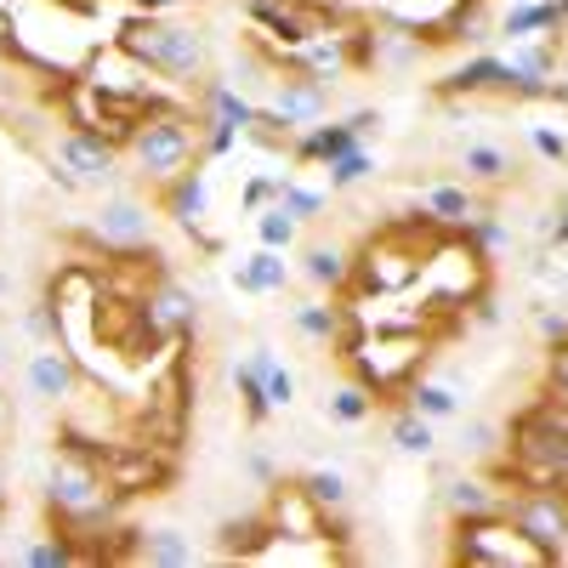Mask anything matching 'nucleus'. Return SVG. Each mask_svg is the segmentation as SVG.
<instances>
[{
	"mask_svg": "<svg viewBox=\"0 0 568 568\" xmlns=\"http://www.w3.org/2000/svg\"><path fill=\"white\" fill-rule=\"evenodd\" d=\"M125 45L142 58V63H154L165 74H200L205 69V34L200 29H176V23H142L125 34Z\"/></svg>",
	"mask_w": 568,
	"mask_h": 568,
	"instance_id": "obj_1",
	"label": "nucleus"
},
{
	"mask_svg": "<svg viewBox=\"0 0 568 568\" xmlns=\"http://www.w3.org/2000/svg\"><path fill=\"white\" fill-rule=\"evenodd\" d=\"M187 154H194V131L182 120H149L136 131V165L154 182H176L187 171Z\"/></svg>",
	"mask_w": 568,
	"mask_h": 568,
	"instance_id": "obj_2",
	"label": "nucleus"
},
{
	"mask_svg": "<svg viewBox=\"0 0 568 568\" xmlns=\"http://www.w3.org/2000/svg\"><path fill=\"white\" fill-rule=\"evenodd\" d=\"M58 182L63 187H103L114 176V149L98 136H85V131H69L58 136Z\"/></svg>",
	"mask_w": 568,
	"mask_h": 568,
	"instance_id": "obj_3",
	"label": "nucleus"
},
{
	"mask_svg": "<svg viewBox=\"0 0 568 568\" xmlns=\"http://www.w3.org/2000/svg\"><path fill=\"white\" fill-rule=\"evenodd\" d=\"M517 535H524L535 551L557 557L568 546V500L562 495H529L517 506Z\"/></svg>",
	"mask_w": 568,
	"mask_h": 568,
	"instance_id": "obj_4",
	"label": "nucleus"
},
{
	"mask_svg": "<svg viewBox=\"0 0 568 568\" xmlns=\"http://www.w3.org/2000/svg\"><path fill=\"white\" fill-rule=\"evenodd\" d=\"M45 500H52L58 511H69V517H85L103 500V478L85 460H58L52 478H45Z\"/></svg>",
	"mask_w": 568,
	"mask_h": 568,
	"instance_id": "obj_5",
	"label": "nucleus"
},
{
	"mask_svg": "<svg viewBox=\"0 0 568 568\" xmlns=\"http://www.w3.org/2000/svg\"><path fill=\"white\" fill-rule=\"evenodd\" d=\"M23 382H29V398L34 404H63L74 393V358L63 347H40L23 369Z\"/></svg>",
	"mask_w": 568,
	"mask_h": 568,
	"instance_id": "obj_6",
	"label": "nucleus"
},
{
	"mask_svg": "<svg viewBox=\"0 0 568 568\" xmlns=\"http://www.w3.org/2000/svg\"><path fill=\"white\" fill-rule=\"evenodd\" d=\"M98 233L109 245H142L154 233V216H149V205H136V200H103V211H98Z\"/></svg>",
	"mask_w": 568,
	"mask_h": 568,
	"instance_id": "obj_7",
	"label": "nucleus"
},
{
	"mask_svg": "<svg viewBox=\"0 0 568 568\" xmlns=\"http://www.w3.org/2000/svg\"><path fill=\"white\" fill-rule=\"evenodd\" d=\"M324 114V85H313V80H284V91L273 98V120L278 125H313Z\"/></svg>",
	"mask_w": 568,
	"mask_h": 568,
	"instance_id": "obj_8",
	"label": "nucleus"
},
{
	"mask_svg": "<svg viewBox=\"0 0 568 568\" xmlns=\"http://www.w3.org/2000/svg\"><path fill=\"white\" fill-rule=\"evenodd\" d=\"M233 284H240V291H251V296H273V291H284V284H291V267H284L278 251L262 245L251 262L233 267Z\"/></svg>",
	"mask_w": 568,
	"mask_h": 568,
	"instance_id": "obj_9",
	"label": "nucleus"
},
{
	"mask_svg": "<svg viewBox=\"0 0 568 568\" xmlns=\"http://www.w3.org/2000/svg\"><path fill=\"white\" fill-rule=\"evenodd\" d=\"M444 506L460 517V524H478V517H495V511H500L495 489H489V484H478V478H455V484L444 489Z\"/></svg>",
	"mask_w": 568,
	"mask_h": 568,
	"instance_id": "obj_10",
	"label": "nucleus"
},
{
	"mask_svg": "<svg viewBox=\"0 0 568 568\" xmlns=\"http://www.w3.org/2000/svg\"><path fill=\"white\" fill-rule=\"evenodd\" d=\"M369 125V114H358L353 125H336V131H313L307 142H302V160H336V154H347V149H358V131Z\"/></svg>",
	"mask_w": 568,
	"mask_h": 568,
	"instance_id": "obj_11",
	"label": "nucleus"
},
{
	"mask_svg": "<svg viewBox=\"0 0 568 568\" xmlns=\"http://www.w3.org/2000/svg\"><path fill=\"white\" fill-rule=\"evenodd\" d=\"M142 557L160 562V568H187V562H194V540H187L182 529H149V540H142Z\"/></svg>",
	"mask_w": 568,
	"mask_h": 568,
	"instance_id": "obj_12",
	"label": "nucleus"
},
{
	"mask_svg": "<svg viewBox=\"0 0 568 568\" xmlns=\"http://www.w3.org/2000/svg\"><path fill=\"white\" fill-rule=\"evenodd\" d=\"M302 273L318 284V291H336V284L347 278V256H342L336 245H313V251L302 256Z\"/></svg>",
	"mask_w": 568,
	"mask_h": 568,
	"instance_id": "obj_13",
	"label": "nucleus"
},
{
	"mask_svg": "<svg viewBox=\"0 0 568 568\" xmlns=\"http://www.w3.org/2000/svg\"><path fill=\"white\" fill-rule=\"evenodd\" d=\"M393 449H398V455H433V420L415 415V409H404V415L393 420Z\"/></svg>",
	"mask_w": 568,
	"mask_h": 568,
	"instance_id": "obj_14",
	"label": "nucleus"
},
{
	"mask_svg": "<svg viewBox=\"0 0 568 568\" xmlns=\"http://www.w3.org/2000/svg\"><path fill=\"white\" fill-rule=\"evenodd\" d=\"M302 489H307V500H313V506H329V511H342V506H347V478H342L336 466H318V471H307Z\"/></svg>",
	"mask_w": 568,
	"mask_h": 568,
	"instance_id": "obj_15",
	"label": "nucleus"
},
{
	"mask_svg": "<svg viewBox=\"0 0 568 568\" xmlns=\"http://www.w3.org/2000/svg\"><path fill=\"white\" fill-rule=\"evenodd\" d=\"M409 398H415L409 409H415V415H426V420H455V415H460V398H455L449 387H438V382H426V387H415Z\"/></svg>",
	"mask_w": 568,
	"mask_h": 568,
	"instance_id": "obj_16",
	"label": "nucleus"
},
{
	"mask_svg": "<svg viewBox=\"0 0 568 568\" xmlns=\"http://www.w3.org/2000/svg\"><path fill=\"white\" fill-rule=\"evenodd\" d=\"M369 409H375V404H369V393H364V387H336V393L324 398V415H329V420H347V426H353V420H364Z\"/></svg>",
	"mask_w": 568,
	"mask_h": 568,
	"instance_id": "obj_17",
	"label": "nucleus"
},
{
	"mask_svg": "<svg viewBox=\"0 0 568 568\" xmlns=\"http://www.w3.org/2000/svg\"><path fill=\"white\" fill-rule=\"evenodd\" d=\"M256 240H262L267 251H284V245L296 240V216L284 211V205H278V211H262V216H256Z\"/></svg>",
	"mask_w": 568,
	"mask_h": 568,
	"instance_id": "obj_18",
	"label": "nucleus"
},
{
	"mask_svg": "<svg viewBox=\"0 0 568 568\" xmlns=\"http://www.w3.org/2000/svg\"><path fill=\"white\" fill-rule=\"evenodd\" d=\"M460 165H466V176H478V182L506 176V154H500V149H489V142H471V149L460 154Z\"/></svg>",
	"mask_w": 568,
	"mask_h": 568,
	"instance_id": "obj_19",
	"label": "nucleus"
},
{
	"mask_svg": "<svg viewBox=\"0 0 568 568\" xmlns=\"http://www.w3.org/2000/svg\"><path fill=\"white\" fill-rule=\"evenodd\" d=\"M369 171H375V160H369L364 149H347V154L329 160V187H353V182H364Z\"/></svg>",
	"mask_w": 568,
	"mask_h": 568,
	"instance_id": "obj_20",
	"label": "nucleus"
},
{
	"mask_svg": "<svg viewBox=\"0 0 568 568\" xmlns=\"http://www.w3.org/2000/svg\"><path fill=\"white\" fill-rule=\"evenodd\" d=\"M291 318H296L302 336H313V342H329V329H336V313H329L324 302H307V307H296Z\"/></svg>",
	"mask_w": 568,
	"mask_h": 568,
	"instance_id": "obj_21",
	"label": "nucleus"
},
{
	"mask_svg": "<svg viewBox=\"0 0 568 568\" xmlns=\"http://www.w3.org/2000/svg\"><path fill=\"white\" fill-rule=\"evenodd\" d=\"M171 211H176V222L194 227V222L205 216V182H200V176H187V182L176 187V205H171Z\"/></svg>",
	"mask_w": 568,
	"mask_h": 568,
	"instance_id": "obj_22",
	"label": "nucleus"
},
{
	"mask_svg": "<svg viewBox=\"0 0 568 568\" xmlns=\"http://www.w3.org/2000/svg\"><path fill=\"white\" fill-rule=\"evenodd\" d=\"M500 444V426L495 420H466V433H460V449L466 455H495Z\"/></svg>",
	"mask_w": 568,
	"mask_h": 568,
	"instance_id": "obj_23",
	"label": "nucleus"
},
{
	"mask_svg": "<svg viewBox=\"0 0 568 568\" xmlns=\"http://www.w3.org/2000/svg\"><path fill=\"white\" fill-rule=\"evenodd\" d=\"M262 393H267V409H284V404L296 398V375L284 369L278 358H273V369H267V382H262Z\"/></svg>",
	"mask_w": 568,
	"mask_h": 568,
	"instance_id": "obj_24",
	"label": "nucleus"
},
{
	"mask_svg": "<svg viewBox=\"0 0 568 568\" xmlns=\"http://www.w3.org/2000/svg\"><path fill=\"white\" fill-rule=\"evenodd\" d=\"M278 205H284V211H291V216L302 222V216H313V211L324 205V194H307V187H291V182H278Z\"/></svg>",
	"mask_w": 568,
	"mask_h": 568,
	"instance_id": "obj_25",
	"label": "nucleus"
},
{
	"mask_svg": "<svg viewBox=\"0 0 568 568\" xmlns=\"http://www.w3.org/2000/svg\"><path fill=\"white\" fill-rule=\"evenodd\" d=\"M23 562H29V568H52V562H74V551H69L63 540H40V546L23 551Z\"/></svg>",
	"mask_w": 568,
	"mask_h": 568,
	"instance_id": "obj_26",
	"label": "nucleus"
},
{
	"mask_svg": "<svg viewBox=\"0 0 568 568\" xmlns=\"http://www.w3.org/2000/svg\"><path fill=\"white\" fill-rule=\"evenodd\" d=\"M426 205H433L438 216H466V211H471V200L460 194V187H433V194H426Z\"/></svg>",
	"mask_w": 568,
	"mask_h": 568,
	"instance_id": "obj_27",
	"label": "nucleus"
},
{
	"mask_svg": "<svg viewBox=\"0 0 568 568\" xmlns=\"http://www.w3.org/2000/svg\"><path fill=\"white\" fill-rule=\"evenodd\" d=\"M154 307H160V318H165V324H194V302H187L182 291H165Z\"/></svg>",
	"mask_w": 568,
	"mask_h": 568,
	"instance_id": "obj_28",
	"label": "nucleus"
},
{
	"mask_svg": "<svg viewBox=\"0 0 568 568\" xmlns=\"http://www.w3.org/2000/svg\"><path fill=\"white\" fill-rule=\"evenodd\" d=\"M557 12H562V7H524V12H511V18H506V29H511V34H524V29H540V23H551Z\"/></svg>",
	"mask_w": 568,
	"mask_h": 568,
	"instance_id": "obj_29",
	"label": "nucleus"
},
{
	"mask_svg": "<svg viewBox=\"0 0 568 568\" xmlns=\"http://www.w3.org/2000/svg\"><path fill=\"white\" fill-rule=\"evenodd\" d=\"M495 80H506V63H471V69H460L455 74V85H495Z\"/></svg>",
	"mask_w": 568,
	"mask_h": 568,
	"instance_id": "obj_30",
	"label": "nucleus"
},
{
	"mask_svg": "<svg viewBox=\"0 0 568 568\" xmlns=\"http://www.w3.org/2000/svg\"><path fill=\"white\" fill-rule=\"evenodd\" d=\"M216 109H222V125H233V131L251 125V109H245L240 98H233V91H216Z\"/></svg>",
	"mask_w": 568,
	"mask_h": 568,
	"instance_id": "obj_31",
	"label": "nucleus"
},
{
	"mask_svg": "<svg viewBox=\"0 0 568 568\" xmlns=\"http://www.w3.org/2000/svg\"><path fill=\"white\" fill-rule=\"evenodd\" d=\"M307 63H313V69H329V74H336V69H342V52H336V45H313V52H307Z\"/></svg>",
	"mask_w": 568,
	"mask_h": 568,
	"instance_id": "obj_32",
	"label": "nucleus"
},
{
	"mask_svg": "<svg viewBox=\"0 0 568 568\" xmlns=\"http://www.w3.org/2000/svg\"><path fill=\"white\" fill-rule=\"evenodd\" d=\"M540 336H546V342H562V336H568V318H562V313H540Z\"/></svg>",
	"mask_w": 568,
	"mask_h": 568,
	"instance_id": "obj_33",
	"label": "nucleus"
},
{
	"mask_svg": "<svg viewBox=\"0 0 568 568\" xmlns=\"http://www.w3.org/2000/svg\"><path fill=\"white\" fill-rule=\"evenodd\" d=\"M535 142H540V154H551V160H562V142H557L551 131H535Z\"/></svg>",
	"mask_w": 568,
	"mask_h": 568,
	"instance_id": "obj_34",
	"label": "nucleus"
},
{
	"mask_svg": "<svg viewBox=\"0 0 568 568\" xmlns=\"http://www.w3.org/2000/svg\"><path fill=\"white\" fill-rule=\"evenodd\" d=\"M160 7H176V0H149V12H160Z\"/></svg>",
	"mask_w": 568,
	"mask_h": 568,
	"instance_id": "obj_35",
	"label": "nucleus"
},
{
	"mask_svg": "<svg viewBox=\"0 0 568 568\" xmlns=\"http://www.w3.org/2000/svg\"><path fill=\"white\" fill-rule=\"evenodd\" d=\"M7 291H12V284H7V273H0V302H7Z\"/></svg>",
	"mask_w": 568,
	"mask_h": 568,
	"instance_id": "obj_36",
	"label": "nucleus"
},
{
	"mask_svg": "<svg viewBox=\"0 0 568 568\" xmlns=\"http://www.w3.org/2000/svg\"><path fill=\"white\" fill-rule=\"evenodd\" d=\"M557 7H568V0H557Z\"/></svg>",
	"mask_w": 568,
	"mask_h": 568,
	"instance_id": "obj_37",
	"label": "nucleus"
},
{
	"mask_svg": "<svg viewBox=\"0 0 568 568\" xmlns=\"http://www.w3.org/2000/svg\"><path fill=\"white\" fill-rule=\"evenodd\" d=\"M0 358H7V353H0Z\"/></svg>",
	"mask_w": 568,
	"mask_h": 568,
	"instance_id": "obj_38",
	"label": "nucleus"
}]
</instances>
